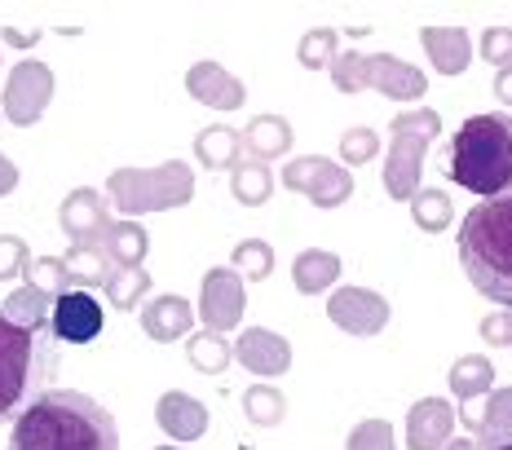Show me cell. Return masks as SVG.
Listing matches in <instances>:
<instances>
[{"mask_svg": "<svg viewBox=\"0 0 512 450\" xmlns=\"http://www.w3.org/2000/svg\"><path fill=\"white\" fill-rule=\"evenodd\" d=\"M283 186L305 195L314 208H340L349 195H354V177L349 168L332 164V159H318V155H305V159H292L283 168Z\"/></svg>", "mask_w": 512, "mask_h": 450, "instance_id": "cell-8", "label": "cell"}, {"mask_svg": "<svg viewBox=\"0 0 512 450\" xmlns=\"http://www.w3.org/2000/svg\"><path fill=\"white\" fill-rule=\"evenodd\" d=\"M411 217H415V225H420V230H429V234L446 230V225H451V217H455L451 195H446V190H420V195L411 199Z\"/></svg>", "mask_w": 512, "mask_h": 450, "instance_id": "cell-32", "label": "cell"}, {"mask_svg": "<svg viewBox=\"0 0 512 450\" xmlns=\"http://www.w3.org/2000/svg\"><path fill=\"white\" fill-rule=\"evenodd\" d=\"M27 287H40V292H49V296L76 292L67 265H62V256H31L27 261Z\"/></svg>", "mask_w": 512, "mask_h": 450, "instance_id": "cell-33", "label": "cell"}, {"mask_svg": "<svg viewBox=\"0 0 512 450\" xmlns=\"http://www.w3.org/2000/svg\"><path fill=\"white\" fill-rule=\"evenodd\" d=\"M0 314H5L9 323H18V327L45 331V327H53V296L40 292V287H18V292L0 305Z\"/></svg>", "mask_w": 512, "mask_h": 450, "instance_id": "cell-24", "label": "cell"}, {"mask_svg": "<svg viewBox=\"0 0 512 450\" xmlns=\"http://www.w3.org/2000/svg\"><path fill=\"white\" fill-rule=\"evenodd\" d=\"M186 89L190 98H199L212 111H239L243 106V84L239 75H230L221 62H195L186 71Z\"/></svg>", "mask_w": 512, "mask_h": 450, "instance_id": "cell-15", "label": "cell"}, {"mask_svg": "<svg viewBox=\"0 0 512 450\" xmlns=\"http://www.w3.org/2000/svg\"><path fill=\"white\" fill-rule=\"evenodd\" d=\"M274 195V177L265 164H256V159H243L239 168H234V199L256 208V203H265Z\"/></svg>", "mask_w": 512, "mask_h": 450, "instance_id": "cell-31", "label": "cell"}, {"mask_svg": "<svg viewBox=\"0 0 512 450\" xmlns=\"http://www.w3.org/2000/svg\"><path fill=\"white\" fill-rule=\"evenodd\" d=\"M186 358L195 371L221 375L234 362V349L226 345V336H217V331H195V336L186 340Z\"/></svg>", "mask_w": 512, "mask_h": 450, "instance_id": "cell-27", "label": "cell"}, {"mask_svg": "<svg viewBox=\"0 0 512 450\" xmlns=\"http://www.w3.org/2000/svg\"><path fill=\"white\" fill-rule=\"evenodd\" d=\"M327 314L349 336H380L384 323H389V300L371 292V287H340L327 300Z\"/></svg>", "mask_w": 512, "mask_h": 450, "instance_id": "cell-11", "label": "cell"}, {"mask_svg": "<svg viewBox=\"0 0 512 450\" xmlns=\"http://www.w3.org/2000/svg\"><path fill=\"white\" fill-rule=\"evenodd\" d=\"M442 173L482 199L512 190V115H468L442 150Z\"/></svg>", "mask_w": 512, "mask_h": 450, "instance_id": "cell-2", "label": "cell"}, {"mask_svg": "<svg viewBox=\"0 0 512 450\" xmlns=\"http://www.w3.org/2000/svg\"><path fill=\"white\" fill-rule=\"evenodd\" d=\"M499 450H512V442H508V446H499Z\"/></svg>", "mask_w": 512, "mask_h": 450, "instance_id": "cell-45", "label": "cell"}, {"mask_svg": "<svg viewBox=\"0 0 512 450\" xmlns=\"http://www.w3.org/2000/svg\"><path fill=\"white\" fill-rule=\"evenodd\" d=\"M53 336L58 345H89L102 336V305L93 292H62L53 296Z\"/></svg>", "mask_w": 512, "mask_h": 450, "instance_id": "cell-13", "label": "cell"}, {"mask_svg": "<svg viewBox=\"0 0 512 450\" xmlns=\"http://www.w3.org/2000/svg\"><path fill=\"white\" fill-rule=\"evenodd\" d=\"M53 98V71L45 67V62H36V58H27V62H18L14 71H9V80H5V115H9V124H18V128H31L45 115V106Z\"/></svg>", "mask_w": 512, "mask_h": 450, "instance_id": "cell-9", "label": "cell"}, {"mask_svg": "<svg viewBox=\"0 0 512 450\" xmlns=\"http://www.w3.org/2000/svg\"><path fill=\"white\" fill-rule=\"evenodd\" d=\"M155 420L173 442H199L208 433V406L190 393H164L155 406Z\"/></svg>", "mask_w": 512, "mask_h": 450, "instance_id": "cell-17", "label": "cell"}, {"mask_svg": "<svg viewBox=\"0 0 512 450\" xmlns=\"http://www.w3.org/2000/svg\"><path fill=\"white\" fill-rule=\"evenodd\" d=\"M195 150H199V164L208 168H239L243 164V133H234L226 124H212L195 137Z\"/></svg>", "mask_w": 512, "mask_h": 450, "instance_id": "cell-22", "label": "cell"}, {"mask_svg": "<svg viewBox=\"0 0 512 450\" xmlns=\"http://www.w3.org/2000/svg\"><path fill=\"white\" fill-rule=\"evenodd\" d=\"M14 186H18V164L9 155H0V199L14 195Z\"/></svg>", "mask_w": 512, "mask_h": 450, "instance_id": "cell-40", "label": "cell"}, {"mask_svg": "<svg viewBox=\"0 0 512 450\" xmlns=\"http://www.w3.org/2000/svg\"><path fill=\"white\" fill-rule=\"evenodd\" d=\"M239 278H270L274 274V252L265 239H243L234 248V265H230Z\"/></svg>", "mask_w": 512, "mask_h": 450, "instance_id": "cell-34", "label": "cell"}, {"mask_svg": "<svg viewBox=\"0 0 512 450\" xmlns=\"http://www.w3.org/2000/svg\"><path fill=\"white\" fill-rule=\"evenodd\" d=\"M376 150H380V137L371 133V128H349V133L340 137L345 164H367V159H376Z\"/></svg>", "mask_w": 512, "mask_h": 450, "instance_id": "cell-37", "label": "cell"}, {"mask_svg": "<svg viewBox=\"0 0 512 450\" xmlns=\"http://www.w3.org/2000/svg\"><path fill=\"white\" fill-rule=\"evenodd\" d=\"M111 225V208L98 190H71L62 199V230H67L71 248H102Z\"/></svg>", "mask_w": 512, "mask_h": 450, "instance_id": "cell-12", "label": "cell"}, {"mask_svg": "<svg viewBox=\"0 0 512 450\" xmlns=\"http://www.w3.org/2000/svg\"><path fill=\"white\" fill-rule=\"evenodd\" d=\"M27 243L18 239V234H0V283H9V278L27 274Z\"/></svg>", "mask_w": 512, "mask_h": 450, "instance_id": "cell-38", "label": "cell"}, {"mask_svg": "<svg viewBox=\"0 0 512 450\" xmlns=\"http://www.w3.org/2000/svg\"><path fill=\"white\" fill-rule=\"evenodd\" d=\"M460 265L486 300L512 309V190L468 208L460 221Z\"/></svg>", "mask_w": 512, "mask_h": 450, "instance_id": "cell-3", "label": "cell"}, {"mask_svg": "<svg viewBox=\"0 0 512 450\" xmlns=\"http://www.w3.org/2000/svg\"><path fill=\"white\" fill-rule=\"evenodd\" d=\"M292 278H296V292H305V296L327 292V287L340 278V256L336 252H323V248H309V252L296 256Z\"/></svg>", "mask_w": 512, "mask_h": 450, "instance_id": "cell-21", "label": "cell"}, {"mask_svg": "<svg viewBox=\"0 0 512 450\" xmlns=\"http://www.w3.org/2000/svg\"><path fill=\"white\" fill-rule=\"evenodd\" d=\"M190 195H195V173L181 159H168V164L151 168V173L146 168H120V173L106 177V199L124 217L181 208V203H190Z\"/></svg>", "mask_w": 512, "mask_h": 450, "instance_id": "cell-5", "label": "cell"}, {"mask_svg": "<svg viewBox=\"0 0 512 450\" xmlns=\"http://www.w3.org/2000/svg\"><path fill=\"white\" fill-rule=\"evenodd\" d=\"M58 375V336L53 327H18L0 314V424L18 420L49 393Z\"/></svg>", "mask_w": 512, "mask_h": 450, "instance_id": "cell-4", "label": "cell"}, {"mask_svg": "<svg viewBox=\"0 0 512 450\" xmlns=\"http://www.w3.org/2000/svg\"><path fill=\"white\" fill-rule=\"evenodd\" d=\"M243 150H248L256 164H270V159L287 155L292 150V124L283 115H256L243 128Z\"/></svg>", "mask_w": 512, "mask_h": 450, "instance_id": "cell-19", "label": "cell"}, {"mask_svg": "<svg viewBox=\"0 0 512 450\" xmlns=\"http://www.w3.org/2000/svg\"><path fill=\"white\" fill-rule=\"evenodd\" d=\"M495 98L504 102V106H512V67H504L495 75Z\"/></svg>", "mask_w": 512, "mask_h": 450, "instance_id": "cell-41", "label": "cell"}, {"mask_svg": "<svg viewBox=\"0 0 512 450\" xmlns=\"http://www.w3.org/2000/svg\"><path fill=\"white\" fill-rule=\"evenodd\" d=\"M190 327H195V309H190L181 296H155L151 305L142 309V331L151 340H159V345L181 340Z\"/></svg>", "mask_w": 512, "mask_h": 450, "instance_id": "cell-18", "label": "cell"}, {"mask_svg": "<svg viewBox=\"0 0 512 450\" xmlns=\"http://www.w3.org/2000/svg\"><path fill=\"white\" fill-rule=\"evenodd\" d=\"M296 58H301V67H309V71H327L336 62V31L332 27H314L301 40Z\"/></svg>", "mask_w": 512, "mask_h": 450, "instance_id": "cell-35", "label": "cell"}, {"mask_svg": "<svg viewBox=\"0 0 512 450\" xmlns=\"http://www.w3.org/2000/svg\"><path fill=\"white\" fill-rule=\"evenodd\" d=\"M490 384H495V367H490V358H477V353H468L451 367V393L460 398V406L468 411L482 393H490Z\"/></svg>", "mask_w": 512, "mask_h": 450, "instance_id": "cell-25", "label": "cell"}, {"mask_svg": "<svg viewBox=\"0 0 512 450\" xmlns=\"http://www.w3.org/2000/svg\"><path fill=\"white\" fill-rule=\"evenodd\" d=\"M243 415H248L256 428H274V424H283L287 402L274 384H252V389L243 393Z\"/></svg>", "mask_w": 512, "mask_h": 450, "instance_id": "cell-30", "label": "cell"}, {"mask_svg": "<svg viewBox=\"0 0 512 450\" xmlns=\"http://www.w3.org/2000/svg\"><path fill=\"white\" fill-rule=\"evenodd\" d=\"M62 265H67V274H71V287H80V292L102 287L106 270H111V261H106L102 248H71L67 256H62Z\"/></svg>", "mask_w": 512, "mask_h": 450, "instance_id": "cell-29", "label": "cell"}, {"mask_svg": "<svg viewBox=\"0 0 512 450\" xmlns=\"http://www.w3.org/2000/svg\"><path fill=\"white\" fill-rule=\"evenodd\" d=\"M332 84L340 93H358V89H380L384 98L415 102L429 89V75L411 62L393 58V53H336L332 62Z\"/></svg>", "mask_w": 512, "mask_h": 450, "instance_id": "cell-6", "label": "cell"}, {"mask_svg": "<svg viewBox=\"0 0 512 450\" xmlns=\"http://www.w3.org/2000/svg\"><path fill=\"white\" fill-rule=\"evenodd\" d=\"M146 248H151V239H146V230L137 221H115L111 234H106L102 252L111 265H124V270H133V265H142Z\"/></svg>", "mask_w": 512, "mask_h": 450, "instance_id": "cell-26", "label": "cell"}, {"mask_svg": "<svg viewBox=\"0 0 512 450\" xmlns=\"http://www.w3.org/2000/svg\"><path fill=\"white\" fill-rule=\"evenodd\" d=\"M455 428V406L446 398H424L407 415V450H446Z\"/></svg>", "mask_w": 512, "mask_h": 450, "instance_id": "cell-14", "label": "cell"}, {"mask_svg": "<svg viewBox=\"0 0 512 450\" xmlns=\"http://www.w3.org/2000/svg\"><path fill=\"white\" fill-rule=\"evenodd\" d=\"M234 358H239L252 375H283L292 367V345L265 327H248L239 340H234Z\"/></svg>", "mask_w": 512, "mask_h": 450, "instance_id": "cell-16", "label": "cell"}, {"mask_svg": "<svg viewBox=\"0 0 512 450\" xmlns=\"http://www.w3.org/2000/svg\"><path fill=\"white\" fill-rule=\"evenodd\" d=\"M0 120H5V111H0Z\"/></svg>", "mask_w": 512, "mask_h": 450, "instance_id": "cell-46", "label": "cell"}, {"mask_svg": "<svg viewBox=\"0 0 512 450\" xmlns=\"http://www.w3.org/2000/svg\"><path fill=\"white\" fill-rule=\"evenodd\" d=\"M5 40H9L14 49H31V45L40 40V31H14V27H5Z\"/></svg>", "mask_w": 512, "mask_h": 450, "instance_id": "cell-42", "label": "cell"}, {"mask_svg": "<svg viewBox=\"0 0 512 450\" xmlns=\"http://www.w3.org/2000/svg\"><path fill=\"white\" fill-rule=\"evenodd\" d=\"M155 450H181V446H155Z\"/></svg>", "mask_w": 512, "mask_h": 450, "instance_id": "cell-44", "label": "cell"}, {"mask_svg": "<svg viewBox=\"0 0 512 450\" xmlns=\"http://www.w3.org/2000/svg\"><path fill=\"white\" fill-rule=\"evenodd\" d=\"M482 58L495 62L499 71L512 67V27H486V36H482Z\"/></svg>", "mask_w": 512, "mask_h": 450, "instance_id": "cell-39", "label": "cell"}, {"mask_svg": "<svg viewBox=\"0 0 512 450\" xmlns=\"http://www.w3.org/2000/svg\"><path fill=\"white\" fill-rule=\"evenodd\" d=\"M243 278L221 265V270H208L204 278V296H199V318H204V331H217L226 336L243 323Z\"/></svg>", "mask_w": 512, "mask_h": 450, "instance_id": "cell-10", "label": "cell"}, {"mask_svg": "<svg viewBox=\"0 0 512 450\" xmlns=\"http://www.w3.org/2000/svg\"><path fill=\"white\" fill-rule=\"evenodd\" d=\"M9 450H120V428L115 415L89 393L49 389L14 420Z\"/></svg>", "mask_w": 512, "mask_h": 450, "instance_id": "cell-1", "label": "cell"}, {"mask_svg": "<svg viewBox=\"0 0 512 450\" xmlns=\"http://www.w3.org/2000/svg\"><path fill=\"white\" fill-rule=\"evenodd\" d=\"M349 450H398L393 442V424L389 420H362L349 433Z\"/></svg>", "mask_w": 512, "mask_h": 450, "instance_id": "cell-36", "label": "cell"}, {"mask_svg": "<svg viewBox=\"0 0 512 450\" xmlns=\"http://www.w3.org/2000/svg\"><path fill=\"white\" fill-rule=\"evenodd\" d=\"M102 292H106V300H111L115 309H133L137 300L151 292V274H146L142 265H133V270H124V265H111V270H106Z\"/></svg>", "mask_w": 512, "mask_h": 450, "instance_id": "cell-28", "label": "cell"}, {"mask_svg": "<svg viewBox=\"0 0 512 450\" xmlns=\"http://www.w3.org/2000/svg\"><path fill=\"white\" fill-rule=\"evenodd\" d=\"M389 133H393V146H389V164H384V190H389V199H415L420 195L424 150L442 133V120L433 111H407V115H393Z\"/></svg>", "mask_w": 512, "mask_h": 450, "instance_id": "cell-7", "label": "cell"}, {"mask_svg": "<svg viewBox=\"0 0 512 450\" xmlns=\"http://www.w3.org/2000/svg\"><path fill=\"white\" fill-rule=\"evenodd\" d=\"M446 450H477V442H468V437H460V442H446Z\"/></svg>", "mask_w": 512, "mask_h": 450, "instance_id": "cell-43", "label": "cell"}, {"mask_svg": "<svg viewBox=\"0 0 512 450\" xmlns=\"http://www.w3.org/2000/svg\"><path fill=\"white\" fill-rule=\"evenodd\" d=\"M508 345H512V336H508Z\"/></svg>", "mask_w": 512, "mask_h": 450, "instance_id": "cell-47", "label": "cell"}, {"mask_svg": "<svg viewBox=\"0 0 512 450\" xmlns=\"http://www.w3.org/2000/svg\"><path fill=\"white\" fill-rule=\"evenodd\" d=\"M420 40H424V53H429L433 67L442 75H460L468 67V58H473L468 31H460V27H424Z\"/></svg>", "mask_w": 512, "mask_h": 450, "instance_id": "cell-20", "label": "cell"}, {"mask_svg": "<svg viewBox=\"0 0 512 450\" xmlns=\"http://www.w3.org/2000/svg\"><path fill=\"white\" fill-rule=\"evenodd\" d=\"M473 428H477V450L508 446L512 442V389H495V393H490L486 415Z\"/></svg>", "mask_w": 512, "mask_h": 450, "instance_id": "cell-23", "label": "cell"}]
</instances>
